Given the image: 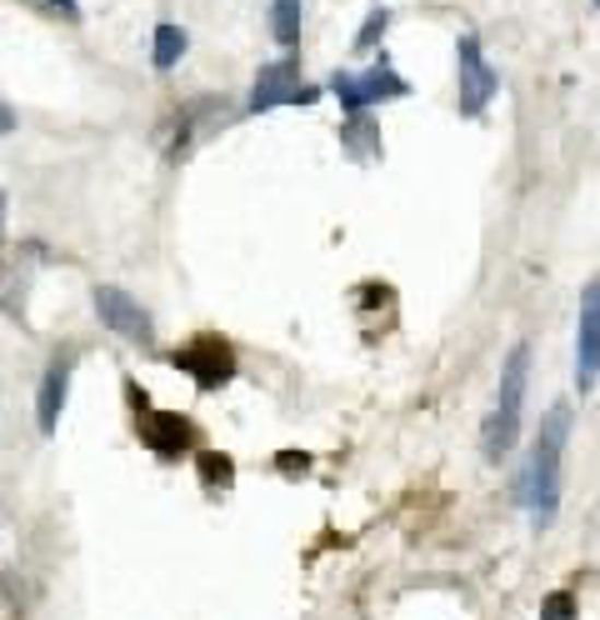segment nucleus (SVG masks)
I'll list each match as a JSON object with an SVG mask.
<instances>
[{
	"instance_id": "f257e3e1",
	"label": "nucleus",
	"mask_w": 600,
	"mask_h": 620,
	"mask_svg": "<svg viewBox=\"0 0 600 620\" xmlns=\"http://www.w3.org/2000/svg\"><path fill=\"white\" fill-rule=\"evenodd\" d=\"M565 441H570V406L555 400V406L545 410L541 431H536V445H530V460H526V501H530V520H536V530H551L555 511H561Z\"/></svg>"
},
{
	"instance_id": "f03ea898",
	"label": "nucleus",
	"mask_w": 600,
	"mask_h": 620,
	"mask_svg": "<svg viewBox=\"0 0 600 620\" xmlns=\"http://www.w3.org/2000/svg\"><path fill=\"white\" fill-rule=\"evenodd\" d=\"M526 381H530V346H510L506 365H501V396H495V410L485 416V431H481V451L491 466L516 451V435H520V410H526Z\"/></svg>"
},
{
	"instance_id": "7ed1b4c3",
	"label": "nucleus",
	"mask_w": 600,
	"mask_h": 620,
	"mask_svg": "<svg viewBox=\"0 0 600 620\" xmlns=\"http://www.w3.org/2000/svg\"><path fill=\"white\" fill-rule=\"evenodd\" d=\"M456 91H460V116H471V120L481 116L495 101V91H501V75H495V66L485 60L475 36L456 40Z\"/></svg>"
},
{
	"instance_id": "20e7f679",
	"label": "nucleus",
	"mask_w": 600,
	"mask_h": 620,
	"mask_svg": "<svg viewBox=\"0 0 600 620\" xmlns=\"http://www.w3.org/2000/svg\"><path fill=\"white\" fill-rule=\"evenodd\" d=\"M95 316H101V326H106V330L126 336L130 346H141V351H151V346H155L151 311H145V305L136 301L130 291H120V285H95Z\"/></svg>"
},
{
	"instance_id": "39448f33",
	"label": "nucleus",
	"mask_w": 600,
	"mask_h": 620,
	"mask_svg": "<svg viewBox=\"0 0 600 620\" xmlns=\"http://www.w3.org/2000/svg\"><path fill=\"white\" fill-rule=\"evenodd\" d=\"M170 365L186 371L190 381H196V390H221L225 381L236 375V351H231V340H221V336H200V340H190V346H180V351L170 355Z\"/></svg>"
},
{
	"instance_id": "423d86ee",
	"label": "nucleus",
	"mask_w": 600,
	"mask_h": 620,
	"mask_svg": "<svg viewBox=\"0 0 600 620\" xmlns=\"http://www.w3.org/2000/svg\"><path fill=\"white\" fill-rule=\"evenodd\" d=\"M600 375V281L580 291V320H576V390L586 396Z\"/></svg>"
},
{
	"instance_id": "0eeeda50",
	"label": "nucleus",
	"mask_w": 600,
	"mask_h": 620,
	"mask_svg": "<svg viewBox=\"0 0 600 620\" xmlns=\"http://www.w3.org/2000/svg\"><path fill=\"white\" fill-rule=\"evenodd\" d=\"M136 435H141V445L145 451H155L161 460H176L180 451L196 445V425H190L180 410H141Z\"/></svg>"
},
{
	"instance_id": "6e6552de",
	"label": "nucleus",
	"mask_w": 600,
	"mask_h": 620,
	"mask_svg": "<svg viewBox=\"0 0 600 620\" xmlns=\"http://www.w3.org/2000/svg\"><path fill=\"white\" fill-rule=\"evenodd\" d=\"M301 91V60L285 56V60H271V66H260L256 85H250V101L246 110L260 116V110H275V106H291V95Z\"/></svg>"
},
{
	"instance_id": "1a4fd4ad",
	"label": "nucleus",
	"mask_w": 600,
	"mask_h": 620,
	"mask_svg": "<svg viewBox=\"0 0 600 620\" xmlns=\"http://www.w3.org/2000/svg\"><path fill=\"white\" fill-rule=\"evenodd\" d=\"M66 390H71V355L50 361L46 381H40V396H36V421L46 435H56L60 425V410H66Z\"/></svg>"
},
{
	"instance_id": "9d476101",
	"label": "nucleus",
	"mask_w": 600,
	"mask_h": 620,
	"mask_svg": "<svg viewBox=\"0 0 600 620\" xmlns=\"http://www.w3.org/2000/svg\"><path fill=\"white\" fill-rule=\"evenodd\" d=\"M361 91H365V101L376 106V101H396V95H405V91H411V85L400 81V75H396V66H390L386 56H380L376 66H370V71L361 75Z\"/></svg>"
},
{
	"instance_id": "9b49d317",
	"label": "nucleus",
	"mask_w": 600,
	"mask_h": 620,
	"mask_svg": "<svg viewBox=\"0 0 600 620\" xmlns=\"http://www.w3.org/2000/svg\"><path fill=\"white\" fill-rule=\"evenodd\" d=\"M186 46H190V36L180 31L176 21H165V25H155V46H151V66L155 71H170L180 56H186Z\"/></svg>"
},
{
	"instance_id": "f8f14e48",
	"label": "nucleus",
	"mask_w": 600,
	"mask_h": 620,
	"mask_svg": "<svg viewBox=\"0 0 600 620\" xmlns=\"http://www.w3.org/2000/svg\"><path fill=\"white\" fill-rule=\"evenodd\" d=\"M271 36L285 50L301 46V0H271Z\"/></svg>"
},
{
	"instance_id": "ddd939ff",
	"label": "nucleus",
	"mask_w": 600,
	"mask_h": 620,
	"mask_svg": "<svg viewBox=\"0 0 600 620\" xmlns=\"http://www.w3.org/2000/svg\"><path fill=\"white\" fill-rule=\"evenodd\" d=\"M341 141L351 145V151H361V155H380V126L370 116H345Z\"/></svg>"
},
{
	"instance_id": "4468645a",
	"label": "nucleus",
	"mask_w": 600,
	"mask_h": 620,
	"mask_svg": "<svg viewBox=\"0 0 600 620\" xmlns=\"http://www.w3.org/2000/svg\"><path fill=\"white\" fill-rule=\"evenodd\" d=\"M330 91H336V101H341L345 116H365V110H370V101H365L361 75H355V71H336V75H330Z\"/></svg>"
},
{
	"instance_id": "2eb2a0df",
	"label": "nucleus",
	"mask_w": 600,
	"mask_h": 620,
	"mask_svg": "<svg viewBox=\"0 0 600 620\" xmlns=\"http://www.w3.org/2000/svg\"><path fill=\"white\" fill-rule=\"evenodd\" d=\"M196 466H200V480H205L211 491H215V486L225 491V486L236 480V466H231V456H221V451H200Z\"/></svg>"
},
{
	"instance_id": "dca6fc26",
	"label": "nucleus",
	"mask_w": 600,
	"mask_h": 620,
	"mask_svg": "<svg viewBox=\"0 0 600 620\" xmlns=\"http://www.w3.org/2000/svg\"><path fill=\"white\" fill-rule=\"evenodd\" d=\"M386 25H390V11H386V5H376V11L365 15L361 36H355V50H361V56H365V50H376V46H380V36H386Z\"/></svg>"
},
{
	"instance_id": "f3484780",
	"label": "nucleus",
	"mask_w": 600,
	"mask_h": 620,
	"mask_svg": "<svg viewBox=\"0 0 600 620\" xmlns=\"http://www.w3.org/2000/svg\"><path fill=\"white\" fill-rule=\"evenodd\" d=\"M576 616H580V606L570 590H551V596L541 600V620H576Z\"/></svg>"
},
{
	"instance_id": "a211bd4d",
	"label": "nucleus",
	"mask_w": 600,
	"mask_h": 620,
	"mask_svg": "<svg viewBox=\"0 0 600 620\" xmlns=\"http://www.w3.org/2000/svg\"><path fill=\"white\" fill-rule=\"evenodd\" d=\"M275 466H281V476H306L310 456H306V451H281V456H275Z\"/></svg>"
},
{
	"instance_id": "6ab92c4d",
	"label": "nucleus",
	"mask_w": 600,
	"mask_h": 620,
	"mask_svg": "<svg viewBox=\"0 0 600 620\" xmlns=\"http://www.w3.org/2000/svg\"><path fill=\"white\" fill-rule=\"evenodd\" d=\"M36 5H46V11H60L66 21H81V0H36Z\"/></svg>"
},
{
	"instance_id": "aec40b11",
	"label": "nucleus",
	"mask_w": 600,
	"mask_h": 620,
	"mask_svg": "<svg viewBox=\"0 0 600 620\" xmlns=\"http://www.w3.org/2000/svg\"><path fill=\"white\" fill-rule=\"evenodd\" d=\"M126 390H130V406H136V410H151V396H145L136 381H126Z\"/></svg>"
},
{
	"instance_id": "412c9836",
	"label": "nucleus",
	"mask_w": 600,
	"mask_h": 620,
	"mask_svg": "<svg viewBox=\"0 0 600 620\" xmlns=\"http://www.w3.org/2000/svg\"><path fill=\"white\" fill-rule=\"evenodd\" d=\"M316 95H320L316 85H301V91L291 95V106H316Z\"/></svg>"
},
{
	"instance_id": "4be33fe9",
	"label": "nucleus",
	"mask_w": 600,
	"mask_h": 620,
	"mask_svg": "<svg viewBox=\"0 0 600 620\" xmlns=\"http://www.w3.org/2000/svg\"><path fill=\"white\" fill-rule=\"evenodd\" d=\"M11 130H15V110L0 101V136H11Z\"/></svg>"
},
{
	"instance_id": "5701e85b",
	"label": "nucleus",
	"mask_w": 600,
	"mask_h": 620,
	"mask_svg": "<svg viewBox=\"0 0 600 620\" xmlns=\"http://www.w3.org/2000/svg\"><path fill=\"white\" fill-rule=\"evenodd\" d=\"M0 246H5V190H0Z\"/></svg>"
},
{
	"instance_id": "b1692460",
	"label": "nucleus",
	"mask_w": 600,
	"mask_h": 620,
	"mask_svg": "<svg viewBox=\"0 0 600 620\" xmlns=\"http://www.w3.org/2000/svg\"><path fill=\"white\" fill-rule=\"evenodd\" d=\"M596 11H600V0H596Z\"/></svg>"
}]
</instances>
